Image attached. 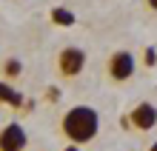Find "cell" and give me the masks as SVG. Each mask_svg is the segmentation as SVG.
Listing matches in <instances>:
<instances>
[{
	"instance_id": "cell-10",
	"label": "cell",
	"mask_w": 157,
	"mask_h": 151,
	"mask_svg": "<svg viewBox=\"0 0 157 151\" xmlns=\"http://www.w3.org/2000/svg\"><path fill=\"white\" fill-rule=\"evenodd\" d=\"M63 151H80V148H77V143H71V145H66Z\"/></svg>"
},
{
	"instance_id": "cell-1",
	"label": "cell",
	"mask_w": 157,
	"mask_h": 151,
	"mask_svg": "<svg viewBox=\"0 0 157 151\" xmlns=\"http://www.w3.org/2000/svg\"><path fill=\"white\" fill-rule=\"evenodd\" d=\"M60 128H63V134H66L71 143L83 145V143H91V140L97 137L100 117H97V111L89 108V106H75V108H69L66 114H63Z\"/></svg>"
},
{
	"instance_id": "cell-2",
	"label": "cell",
	"mask_w": 157,
	"mask_h": 151,
	"mask_svg": "<svg viewBox=\"0 0 157 151\" xmlns=\"http://www.w3.org/2000/svg\"><path fill=\"white\" fill-rule=\"evenodd\" d=\"M86 69V51L77 49V46H66L57 54V71L60 77H77V74Z\"/></svg>"
},
{
	"instance_id": "cell-3",
	"label": "cell",
	"mask_w": 157,
	"mask_h": 151,
	"mask_svg": "<svg viewBox=\"0 0 157 151\" xmlns=\"http://www.w3.org/2000/svg\"><path fill=\"white\" fill-rule=\"evenodd\" d=\"M106 71H109V77L114 83H126L134 74V54L132 51H114L112 57H109Z\"/></svg>"
},
{
	"instance_id": "cell-4",
	"label": "cell",
	"mask_w": 157,
	"mask_h": 151,
	"mask_svg": "<svg viewBox=\"0 0 157 151\" xmlns=\"http://www.w3.org/2000/svg\"><path fill=\"white\" fill-rule=\"evenodd\" d=\"M29 137H26V128L20 123H9V126L0 131V151H23Z\"/></svg>"
},
{
	"instance_id": "cell-6",
	"label": "cell",
	"mask_w": 157,
	"mask_h": 151,
	"mask_svg": "<svg viewBox=\"0 0 157 151\" xmlns=\"http://www.w3.org/2000/svg\"><path fill=\"white\" fill-rule=\"evenodd\" d=\"M0 103H9L12 108H20L23 106V94H17L9 83H0Z\"/></svg>"
},
{
	"instance_id": "cell-8",
	"label": "cell",
	"mask_w": 157,
	"mask_h": 151,
	"mask_svg": "<svg viewBox=\"0 0 157 151\" xmlns=\"http://www.w3.org/2000/svg\"><path fill=\"white\" fill-rule=\"evenodd\" d=\"M3 74H6L9 80L20 77V74H23V63H20V60H14V57H9V60L3 63Z\"/></svg>"
},
{
	"instance_id": "cell-7",
	"label": "cell",
	"mask_w": 157,
	"mask_h": 151,
	"mask_svg": "<svg viewBox=\"0 0 157 151\" xmlns=\"http://www.w3.org/2000/svg\"><path fill=\"white\" fill-rule=\"evenodd\" d=\"M52 23H57V26H75V14H71L69 9L57 6V9H52Z\"/></svg>"
},
{
	"instance_id": "cell-9",
	"label": "cell",
	"mask_w": 157,
	"mask_h": 151,
	"mask_svg": "<svg viewBox=\"0 0 157 151\" xmlns=\"http://www.w3.org/2000/svg\"><path fill=\"white\" fill-rule=\"evenodd\" d=\"M146 66H154L157 63V51H154V46H149V49H146V60H143Z\"/></svg>"
},
{
	"instance_id": "cell-12",
	"label": "cell",
	"mask_w": 157,
	"mask_h": 151,
	"mask_svg": "<svg viewBox=\"0 0 157 151\" xmlns=\"http://www.w3.org/2000/svg\"><path fill=\"white\" fill-rule=\"evenodd\" d=\"M149 151H157V143H154V145H149Z\"/></svg>"
},
{
	"instance_id": "cell-11",
	"label": "cell",
	"mask_w": 157,
	"mask_h": 151,
	"mask_svg": "<svg viewBox=\"0 0 157 151\" xmlns=\"http://www.w3.org/2000/svg\"><path fill=\"white\" fill-rule=\"evenodd\" d=\"M146 3H149V9H154V12H157V0H146Z\"/></svg>"
},
{
	"instance_id": "cell-5",
	"label": "cell",
	"mask_w": 157,
	"mask_h": 151,
	"mask_svg": "<svg viewBox=\"0 0 157 151\" xmlns=\"http://www.w3.org/2000/svg\"><path fill=\"white\" fill-rule=\"evenodd\" d=\"M128 126L137 128V131H151L157 126V108L151 103H140V106L132 108V114H128Z\"/></svg>"
}]
</instances>
